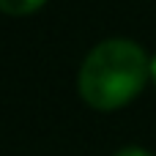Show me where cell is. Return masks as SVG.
Returning a JSON list of instances; mask_svg holds the SVG:
<instances>
[{"label": "cell", "mask_w": 156, "mask_h": 156, "mask_svg": "<svg viewBox=\"0 0 156 156\" xmlns=\"http://www.w3.org/2000/svg\"><path fill=\"white\" fill-rule=\"evenodd\" d=\"M44 0H0V11L11 14V16H22V14H30L36 8H41Z\"/></svg>", "instance_id": "7a4b0ae2"}, {"label": "cell", "mask_w": 156, "mask_h": 156, "mask_svg": "<svg viewBox=\"0 0 156 156\" xmlns=\"http://www.w3.org/2000/svg\"><path fill=\"white\" fill-rule=\"evenodd\" d=\"M151 77H154V82H156V58L151 60Z\"/></svg>", "instance_id": "277c9868"}, {"label": "cell", "mask_w": 156, "mask_h": 156, "mask_svg": "<svg viewBox=\"0 0 156 156\" xmlns=\"http://www.w3.org/2000/svg\"><path fill=\"white\" fill-rule=\"evenodd\" d=\"M151 74L145 52L129 38L96 44L80 69V96L96 110H118L134 99Z\"/></svg>", "instance_id": "6da1fadb"}, {"label": "cell", "mask_w": 156, "mask_h": 156, "mask_svg": "<svg viewBox=\"0 0 156 156\" xmlns=\"http://www.w3.org/2000/svg\"><path fill=\"white\" fill-rule=\"evenodd\" d=\"M115 156H151V154L143 151V148H137V145H126V148H121Z\"/></svg>", "instance_id": "3957f363"}]
</instances>
